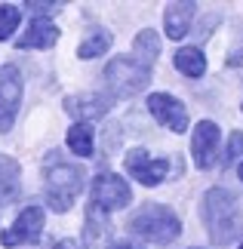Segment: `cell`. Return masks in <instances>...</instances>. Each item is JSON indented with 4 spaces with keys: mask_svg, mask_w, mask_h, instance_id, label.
Listing matches in <instances>:
<instances>
[{
    "mask_svg": "<svg viewBox=\"0 0 243 249\" xmlns=\"http://www.w3.org/2000/svg\"><path fill=\"white\" fill-rule=\"evenodd\" d=\"M231 68H237V65H243V31H240V37H237V43H234V50L228 53V59H225Z\"/></svg>",
    "mask_w": 243,
    "mask_h": 249,
    "instance_id": "cell-22",
    "label": "cell"
},
{
    "mask_svg": "<svg viewBox=\"0 0 243 249\" xmlns=\"http://www.w3.org/2000/svg\"><path fill=\"white\" fill-rule=\"evenodd\" d=\"M19 18H22V13H19L13 3H3V6H0V40H6V37L19 28Z\"/></svg>",
    "mask_w": 243,
    "mask_h": 249,
    "instance_id": "cell-20",
    "label": "cell"
},
{
    "mask_svg": "<svg viewBox=\"0 0 243 249\" xmlns=\"http://www.w3.org/2000/svg\"><path fill=\"white\" fill-rule=\"evenodd\" d=\"M237 157H243V132H231V139H228V148H225V166H234L237 163Z\"/></svg>",
    "mask_w": 243,
    "mask_h": 249,
    "instance_id": "cell-21",
    "label": "cell"
},
{
    "mask_svg": "<svg viewBox=\"0 0 243 249\" xmlns=\"http://www.w3.org/2000/svg\"><path fill=\"white\" fill-rule=\"evenodd\" d=\"M43 209L40 206H25L22 213L16 215V222L9 225V231L0 234V243L3 246H22V243H37L43 231Z\"/></svg>",
    "mask_w": 243,
    "mask_h": 249,
    "instance_id": "cell-8",
    "label": "cell"
},
{
    "mask_svg": "<svg viewBox=\"0 0 243 249\" xmlns=\"http://www.w3.org/2000/svg\"><path fill=\"white\" fill-rule=\"evenodd\" d=\"M148 111H151V117L157 120L160 126H167L169 132H185L188 129V111H185V105L176 99V95L151 92L148 95Z\"/></svg>",
    "mask_w": 243,
    "mask_h": 249,
    "instance_id": "cell-9",
    "label": "cell"
},
{
    "mask_svg": "<svg viewBox=\"0 0 243 249\" xmlns=\"http://www.w3.org/2000/svg\"><path fill=\"white\" fill-rule=\"evenodd\" d=\"M219 145H222V132L212 120H200L191 139V154L197 169H212L219 160Z\"/></svg>",
    "mask_w": 243,
    "mask_h": 249,
    "instance_id": "cell-10",
    "label": "cell"
},
{
    "mask_svg": "<svg viewBox=\"0 0 243 249\" xmlns=\"http://www.w3.org/2000/svg\"><path fill=\"white\" fill-rule=\"evenodd\" d=\"M19 105H22V71L16 65H3L0 68V136L13 129Z\"/></svg>",
    "mask_w": 243,
    "mask_h": 249,
    "instance_id": "cell-6",
    "label": "cell"
},
{
    "mask_svg": "<svg viewBox=\"0 0 243 249\" xmlns=\"http://www.w3.org/2000/svg\"><path fill=\"white\" fill-rule=\"evenodd\" d=\"M90 203L93 206H99L102 213H111V209H123L126 203L132 200V191L130 185L120 178V176H114V172H99V176L93 178V191H90Z\"/></svg>",
    "mask_w": 243,
    "mask_h": 249,
    "instance_id": "cell-5",
    "label": "cell"
},
{
    "mask_svg": "<svg viewBox=\"0 0 243 249\" xmlns=\"http://www.w3.org/2000/svg\"><path fill=\"white\" fill-rule=\"evenodd\" d=\"M111 46V34L108 31H90L77 46V59H95Z\"/></svg>",
    "mask_w": 243,
    "mask_h": 249,
    "instance_id": "cell-17",
    "label": "cell"
},
{
    "mask_svg": "<svg viewBox=\"0 0 243 249\" xmlns=\"http://www.w3.org/2000/svg\"><path fill=\"white\" fill-rule=\"evenodd\" d=\"M108 249H139V246H132V243H126V240H123V243H111Z\"/></svg>",
    "mask_w": 243,
    "mask_h": 249,
    "instance_id": "cell-25",
    "label": "cell"
},
{
    "mask_svg": "<svg viewBox=\"0 0 243 249\" xmlns=\"http://www.w3.org/2000/svg\"><path fill=\"white\" fill-rule=\"evenodd\" d=\"M130 231L139 234L142 240H148V243L167 246V243H172L182 234V218L172 213L169 206L151 203V206L139 209V213L130 218Z\"/></svg>",
    "mask_w": 243,
    "mask_h": 249,
    "instance_id": "cell-3",
    "label": "cell"
},
{
    "mask_svg": "<svg viewBox=\"0 0 243 249\" xmlns=\"http://www.w3.org/2000/svg\"><path fill=\"white\" fill-rule=\"evenodd\" d=\"M151 65H145L142 59H135V55H117V59H111L105 65V83H108V89L117 95V99H132V95H139L145 86L151 80Z\"/></svg>",
    "mask_w": 243,
    "mask_h": 249,
    "instance_id": "cell-4",
    "label": "cell"
},
{
    "mask_svg": "<svg viewBox=\"0 0 243 249\" xmlns=\"http://www.w3.org/2000/svg\"><path fill=\"white\" fill-rule=\"evenodd\" d=\"M65 111L77 117V123H86V120H102L105 114L111 111V99L102 92H77V95H68L65 99Z\"/></svg>",
    "mask_w": 243,
    "mask_h": 249,
    "instance_id": "cell-11",
    "label": "cell"
},
{
    "mask_svg": "<svg viewBox=\"0 0 243 249\" xmlns=\"http://www.w3.org/2000/svg\"><path fill=\"white\" fill-rule=\"evenodd\" d=\"M19 191V163L13 157L0 154V197H13Z\"/></svg>",
    "mask_w": 243,
    "mask_h": 249,
    "instance_id": "cell-18",
    "label": "cell"
},
{
    "mask_svg": "<svg viewBox=\"0 0 243 249\" xmlns=\"http://www.w3.org/2000/svg\"><path fill=\"white\" fill-rule=\"evenodd\" d=\"M59 40V28L53 22H46V18H34L31 25H28L25 37H19L16 46L19 50H46V46H53Z\"/></svg>",
    "mask_w": 243,
    "mask_h": 249,
    "instance_id": "cell-12",
    "label": "cell"
},
{
    "mask_svg": "<svg viewBox=\"0 0 243 249\" xmlns=\"http://www.w3.org/2000/svg\"><path fill=\"white\" fill-rule=\"evenodd\" d=\"M240 249H243V246H240Z\"/></svg>",
    "mask_w": 243,
    "mask_h": 249,
    "instance_id": "cell-27",
    "label": "cell"
},
{
    "mask_svg": "<svg viewBox=\"0 0 243 249\" xmlns=\"http://www.w3.org/2000/svg\"><path fill=\"white\" fill-rule=\"evenodd\" d=\"M203 225L209 231V240L216 246H231L243 234V215L237 197L225 188H209L203 194Z\"/></svg>",
    "mask_w": 243,
    "mask_h": 249,
    "instance_id": "cell-1",
    "label": "cell"
},
{
    "mask_svg": "<svg viewBox=\"0 0 243 249\" xmlns=\"http://www.w3.org/2000/svg\"><path fill=\"white\" fill-rule=\"evenodd\" d=\"M197 13V3L185 0V3H169L167 13H163V25H167V34L172 40H182L188 37V28H191V18Z\"/></svg>",
    "mask_w": 243,
    "mask_h": 249,
    "instance_id": "cell-13",
    "label": "cell"
},
{
    "mask_svg": "<svg viewBox=\"0 0 243 249\" xmlns=\"http://www.w3.org/2000/svg\"><path fill=\"white\" fill-rule=\"evenodd\" d=\"M59 6H62V3H34V0L28 3V9H34V13H56Z\"/></svg>",
    "mask_w": 243,
    "mask_h": 249,
    "instance_id": "cell-23",
    "label": "cell"
},
{
    "mask_svg": "<svg viewBox=\"0 0 243 249\" xmlns=\"http://www.w3.org/2000/svg\"><path fill=\"white\" fill-rule=\"evenodd\" d=\"M56 249H86L83 243H77V240H71V237H68V240H59L56 243Z\"/></svg>",
    "mask_w": 243,
    "mask_h": 249,
    "instance_id": "cell-24",
    "label": "cell"
},
{
    "mask_svg": "<svg viewBox=\"0 0 243 249\" xmlns=\"http://www.w3.org/2000/svg\"><path fill=\"white\" fill-rule=\"evenodd\" d=\"M123 163H126V172H130V178L142 181L145 188L160 185V181L167 178V172H169V160H163V157H151L148 151H142V148L126 151Z\"/></svg>",
    "mask_w": 243,
    "mask_h": 249,
    "instance_id": "cell-7",
    "label": "cell"
},
{
    "mask_svg": "<svg viewBox=\"0 0 243 249\" xmlns=\"http://www.w3.org/2000/svg\"><path fill=\"white\" fill-rule=\"evenodd\" d=\"M172 65H176V71H182L185 77H191V80H197V77L206 74V55H203L200 46H182V50H176Z\"/></svg>",
    "mask_w": 243,
    "mask_h": 249,
    "instance_id": "cell-14",
    "label": "cell"
},
{
    "mask_svg": "<svg viewBox=\"0 0 243 249\" xmlns=\"http://www.w3.org/2000/svg\"><path fill=\"white\" fill-rule=\"evenodd\" d=\"M93 139H95V132L90 123H74L71 129H68V148L74 151L77 157H93Z\"/></svg>",
    "mask_w": 243,
    "mask_h": 249,
    "instance_id": "cell-16",
    "label": "cell"
},
{
    "mask_svg": "<svg viewBox=\"0 0 243 249\" xmlns=\"http://www.w3.org/2000/svg\"><path fill=\"white\" fill-rule=\"evenodd\" d=\"M237 176H240V181H243V163H240V166H237Z\"/></svg>",
    "mask_w": 243,
    "mask_h": 249,
    "instance_id": "cell-26",
    "label": "cell"
},
{
    "mask_svg": "<svg viewBox=\"0 0 243 249\" xmlns=\"http://www.w3.org/2000/svg\"><path fill=\"white\" fill-rule=\"evenodd\" d=\"M59 154L53 151V160L43 169V191H46V203H50L56 213H68L74 206L77 194L83 191V169L77 163H65V160H56Z\"/></svg>",
    "mask_w": 243,
    "mask_h": 249,
    "instance_id": "cell-2",
    "label": "cell"
},
{
    "mask_svg": "<svg viewBox=\"0 0 243 249\" xmlns=\"http://www.w3.org/2000/svg\"><path fill=\"white\" fill-rule=\"evenodd\" d=\"M105 234H108V222H105V213H102L99 206H93V203H90V209H86V237H90L93 243H99Z\"/></svg>",
    "mask_w": 243,
    "mask_h": 249,
    "instance_id": "cell-19",
    "label": "cell"
},
{
    "mask_svg": "<svg viewBox=\"0 0 243 249\" xmlns=\"http://www.w3.org/2000/svg\"><path fill=\"white\" fill-rule=\"evenodd\" d=\"M132 55H135V59H142L145 65H151V68H154V59L160 55V37H157V31H154V28H145V31L135 34Z\"/></svg>",
    "mask_w": 243,
    "mask_h": 249,
    "instance_id": "cell-15",
    "label": "cell"
}]
</instances>
